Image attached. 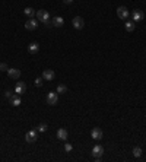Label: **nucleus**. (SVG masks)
<instances>
[{
	"instance_id": "6e6552de",
	"label": "nucleus",
	"mask_w": 146,
	"mask_h": 162,
	"mask_svg": "<svg viewBox=\"0 0 146 162\" xmlns=\"http://www.w3.org/2000/svg\"><path fill=\"white\" fill-rule=\"evenodd\" d=\"M25 28H26L28 31H35L36 28H38V21H35L34 18H31L29 21H26V24H25Z\"/></svg>"
},
{
	"instance_id": "a211bd4d",
	"label": "nucleus",
	"mask_w": 146,
	"mask_h": 162,
	"mask_svg": "<svg viewBox=\"0 0 146 162\" xmlns=\"http://www.w3.org/2000/svg\"><path fill=\"white\" fill-rule=\"evenodd\" d=\"M24 13L28 16V18H34L36 15V10H34L32 7H25V10H24Z\"/></svg>"
},
{
	"instance_id": "f257e3e1",
	"label": "nucleus",
	"mask_w": 146,
	"mask_h": 162,
	"mask_svg": "<svg viewBox=\"0 0 146 162\" xmlns=\"http://www.w3.org/2000/svg\"><path fill=\"white\" fill-rule=\"evenodd\" d=\"M35 16L38 18V21H41L42 24H45V25L48 26V19H50V15H48V12H47V10H44V9H39V10L36 12Z\"/></svg>"
},
{
	"instance_id": "ddd939ff",
	"label": "nucleus",
	"mask_w": 146,
	"mask_h": 162,
	"mask_svg": "<svg viewBox=\"0 0 146 162\" xmlns=\"http://www.w3.org/2000/svg\"><path fill=\"white\" fill-rule=\"evenodd\" d=\"M7 75H9L10 79H18L21 76V70L19 69H9L7 70Z\"/></svg>"
},
{
	"instance_id": "5701e85b",
	"label": "nucleus",
	"mask_w": 146,
	"mask_h": 162,
	"mask_svg": "<svg viewBox=\"0 0 146 162\" xmlns=\"http://www.w3.org/2000/svg\"><path fill=\"white\" fill-rule=\"evenodd\" d=\"M7 70H9L7 64L6 63H0V72H7Z\"/></svg>"
},
{
	"instance_id": "39448f33",
	"label": "nucleus",
	"mask_w": 146,
	"mask_h": 162,
	"mask_svg": "<svg viewBox=\"0 0 146 162\" xmlns=\"http://www.w3.org/2000/svg\"><path fill=\"white\" fill-rule=\"evenodd\" d=\"M72 24H73V28H76V29H82V28L85 26V21H83L82 16H76V18H73Z\"/></svg>"
},
{
	"instance_id": "7ed1b4c3",
	"label": "nucleus",
	"mask_w": 146,
	"mask_h": 162,
	"mask_svg": "<svg viewBox=\"0 0 146 162\" xmlns=\"http://www.w3.org/2000/svg\"><path fill=\"white\" fill-rule=\"evenodd\" d=\"M117 16L120 19H127L130 16V12L126 6H120V7H117Z\"/></svg>"
},
{
	"instance_id": "2eb2a0df",
	"label": "nucleus",
	"mask_w": 146,
	"mask_h": 162,
	"mask_svg": "<svg viewBox=\"0 0 146 162\" xmlns=\"http://www.w3.org/2000/svg\"><path fill=\"white\" fill-rule=\"evenodd\" d=\"M28 51L31 53V54H35L39 51V44L38 42H31L29 45H28Z\"/></svg>"
},
{
	"instance_id": "f03ea898",
	"label": "nucleus",
	"mask_w": 146,
	"mask_h": 162,
	"mask_svg": "<svg viewBox=\"0 0 146 162\" xmlns=\"http://www.w3.org/2000/svg\"><path fill=\"white\" fill-rule=\"evenodd\" d=\"M102 153H104V148H102L101 145H95V146L92 148V156H94L97 161H99V159H101Z\"/></svg>"
},
{
	"instance_id": "393cba45",
	"label": "nucleus",
	"mask_w": 146,
	"mask_h": 162,
	"mask_svg": "<svg viewBox=\"0 0 146 162\" xmlns=\"http://www.w3.org/2000/svg\"><path fill=\"white\" fill-rule=\"evenodd\" d=\"M72 149H73V148H72V145H70V143H66V145H64V151H66V152H70Z\"/></svg>"
},
{
	"instance_id": "412c9836",
	"label": "nucleus",
	"mask_w": 146,
	"mask_h": 162,
	"mask_svg": "<svg viewBox=\"0 0 146 162\" xmlns=\"http://www.w3.org/2000/svg\"><path fill=\"white\" fill-rule=\"evenodd\" d=\"M47 128H48V126H47L45 123H41V124L38 126V131H41V133H44V131H47Z\"/></svg>"
},
{
	"instance_id": "dca6fc26",
	"label": "nucleus",
	"mask_w": 146,
	"mask_h": 162,
	"mask_svg": "<svg viewBox=\"0 0 146 162\" xmlns=\"http://www.w3.org/2000/svg\"><path fill=\"white\" fill-rule=\"evenodd\" d=\"M10 104H12L13 107H19V105H21V96H19L18 93H13V96L10 98Z\"/></svg>"
},
{
	"instance_id": "9d476101",
	"label": "nucleus",
	"mask_w": 146,
	"mask_h": 162,
	"mask_svg": "<svg viewBox=\"0 0 146 162\" xmlns=\"http://www.w3.org/2000/svg\"><path fill=\"white\" fill-rule=\"evenodd\" d=\"M25 92H26V85H25L24 82H18V85H16V88H15V93L22 95V93H25Z\"/></svg>"
},
{
	"instance_id": "423d86ee",
	"label": "nucleus",
	"mask_w": 146,
	"mask_h": 162,
	"mask_svg": "<svg viewBox=\"0 0 146 162\" xmlns=\"http://www.w3.org/2000/svg\"><path fill=\"white\" fill-rule=\"evenodd\" d=\"M25 140L28 142V143H34L36 140V130L35 128H32V130H29L26 134H25Z\"/></svg>"
},
{
	"instance_id": "9b49d317",
	"label": "nucleus",
	"mask_w": 146,
	"mask_h": 162,
	"mask_svg": "<svg viewBox=\"0 0 146 162\" xmlns=\"http://www.w3.org/2000/svg\"><path fill=\"white\" fill-rule=\"evenodd\" d=\"M54 70H51V69H47V70H44L42 72V78H44V81H53L54 79Z\"/></svg>"
},
{
	"instance_id": "aec40b11",
	"label": "nucleus",
	"mask_w": 146,
	"mask_h": 162,
	"mask_svg": "<svg viewBox=\"0 0 146 162\" xmlns=\"http://www.w3.org/2000/svg\"><path fill=\"white\" fill-rule=\"evenodd\" d=\"M67 92V86L66 85H59L57 86V93H66Z\"/></svg>"
},
{
	"instance_id": "f8f14e48",
	"label": "nucleus",
	"mask_w": 146,
	"mask_h": 162,
	"mask_svg": "<svg viewBox=\"0 0 146 162\" xmlns=\"http://www.w3.org/2000/svg\"><path fill=\"white\" fill-rule=\"evenodd\" d=\"M63 24H64V21H63V18H62V16H56V18H53V21H51V25H53V26H56V28L63 26Z\"/></svg>"
},
{
	"instance_id": "0eeeda50",
	"label": "nucleus",
	"mask_w": 146,
	"mask_h": 162,
	"mask_svg": "<svg viewBox=\"0 0 146 162\" xmlns=\"http://www.w3.org/2000/svg\"><path fill=\"white\" fill-rule=\"evenodd\" d=\"M91 136H92V139H95V140H101L102 136H104V133H102V130H101L99 127H95V128H92Z\"/></svg>"
},
{
	"instance_id": "1a4fd4ad",
	"label": "nucleus",
	"mask_w": 146,
	"mask_h": 162,
	"mask_svg": "<svg viewBox=\"0 0 146 162\" xmlns=\"http://www.w3.org/2000/svg\"><path fill=\"white\" fill-rule=\"evenodd\" d=\"M132 15H133V21H135V22H139V21H142V19L145 18V13H143L142 10H139V9L133 10Z\"/></svg>"
},
{
	"instance_id": "20e7f679",
	"label": "nucleus",
	"mask_w": 146,
	"mask_h": 162,
	"mask_svg": "<svg viewBox=\"0 0 146 162\" xmlns=\"http://www.w3.org/2000/svg\"><path fill=\"white\" fill-rule=\"evenodd\" d=\"M59 102V93L57 92H48L47 93V104L48 105H56Z\"/></svg>"
},
{
	"instance_id": "b1692460",
	"label": "nucleus",
	"mask_w": 146,
	"mask_h": 162,
	"mask_svg": "<svg viewBox=\"0 0 146 162\" xmlns=\"http://www.w3.org/2000/svg\"><path fill=\"white\" fill-rule=\"evenodd\" d=\"M4 96H6V98H9V99H10V98H12V96H13V92H12V91H6V92H4Z\"/></svg>"
},
{
	"instance_id": "a878e982",
	"label": "nucleus",
	"mask_w": 146,
	"mask_h": 162,
	"mask_svg": "<svg viewBox=\"0 0 146 162\" xmlns=\"http://www.w3.org/2000/svg\"><path fill=\"white\" fill-rule=\"evenodd\" d=\"M73 1H74V0H64V3H66V4H70V3H73Z\"/></svg>"
},
{
	"instance_id": "f3484780",
	"label": "nucleus",
	"mask_w": 146,
	"mask_h": 162,
	"mask_svg": "<svg viewBox=\"0 0 146 162\" xmlns=\"http://www.w3.org/2000/svg\"><path fill=\"white\" fill-rule=\"evenodd\" d=\"M124 28H126V31L127 32H132V31H135V28H136V24H135V21L132 22V21H127L126 24H124Z\"/></svg>"
},
{
	"instance_id": "4468645a",
	"label": "nucleus",
	"mask_w": 146,
	"mask_h": 162,
	"mask_svg": "<svg viewBox=\"0 0 146 162\" xmlns=\"http://www.w3.org/2000/svg\"><path fill=\"white\" fill-rule=\"evenodd\" d=\"M57 137H59L60 140H67V137H69L67 130H66V128H59V130H57Z\"/></svg>"
},
{
	"instance_id": "6ab92c4d",
	"label": "nucleus",
	"mask_w": 146,
	"mask_h": 162,
	"mask_svg": "<svg viewBox=\"0 0 146 162\" xmlns=\"http://www.w3.org/2000/svg\"><path fill=\"white\" fill-rule=\"evenodd\" d=\"M132 152H133V155H135L136 158H140V156H142V149H140L139 146L133 148V151H132Z\"/></svg>"
},
{
	"instance_id": "4be33fe9",
	"label": "nucleus",
	"mask_w": 146,
	"mask_h": 162,
	"mask_svg": "<svg viewBox=\"0 0 146 162\" xmlns=\"http://www.w3.org/2000/svg\"><path fill=\"white\" fill-rule=\"evenodd\" d=\"M34 83H35V86H42V83H44V78H36L35 81H34Z\"/></svg>"
}]
</instances>
